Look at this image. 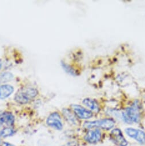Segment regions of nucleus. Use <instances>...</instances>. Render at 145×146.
I'll list each match as a JSON object with an SVG mask.
<instances>
[{
    "mask_svg": "<svg viewBox=\"0 0 145 146\" xmlns=\"http://www.w3.org/2000/svg\"><path fill=\"white\" fill-rule=\"evenodd\" d=\"M38 94V91L36 88L32 87H23L17 91L15 95V101L20 104H26L29 103Z\"/></svg>",
    "mask_w": 145,
    "mask_h": 146,
    "instance_id": "2",
    "label": "nucleus"
},
{
    "mask_svg": "<svg viewBox=\"0 0 145 146\" xmlns=\"http://www.w3.org/2000/svg\"><path fill=\"white\" fill-rule=\"evenodd\" d=\"M13 79V75L11 72H4L0 76V81L1 82H8Z\"/></svg>",
    "mask_w": 145,
    "mask_h": 146,
    "instance_id": "15",
    "label": "nucleus"
},
{
    "mask_svg": "<svg viewBox=\"0 0 145 146\" xmlns=\"http://www.w3.org/2000/svg\"><path fill=\"white\" fill-rule=\"evenodd\" d=\"M72 111L75 115L81 119H89L93 116V113L91 111L88 110L81 106L77 104L71 105Z\"/></svg>",
    "mask_w": 145,
    "mask_h": 146,
    "instance_id": "7",
    "label": "nucleus"
},
{
    "mask_svg": "<svg viewBox=\"0 0 145 146\" xmlns=\"http://www.w3.org/2000/svg\"><path fill=\"white\" fill-rule=\"evenodd\" d=\"M110 139L114 144L118 146H127L128 144L122 131L118 128L111 131L110 134Z\"/></svg>",
    "mask_w": 145,
    "mask_h": 146,
    "instance_id": "4",
    "label": "nucleus"
},
{
    "mask_svg": "<svg viewBox=\"0 0 145 146\" xmlns=\"http://www.w3.org/2000/svg\"><path fill=\"white\" fill-rule=\"evenodd\" d=\"M61 65H62L63 69L65 70V71L67 73V74H69V75H72V76L77 75V72H76V70L72 66H71L69 64H66L64 62H62Z\"/></svg>",
    "mask_w": 145,
    "mask_h": 146,
    "instance_id": "14",
    "label": "nucleus"
},
{
    "mask_svg": "<svg viewBox=\"0 0 145 146\" xmlns=\"http://www.w3.org/2000/svg\"><path fill=\"white\" fill-rule=\"evenodd\" d=\"M14 91V88L8 84L0 86V99H5L8 98Z\"/></svg>",
    "mask_w": 145,
    "mask_h": 146,
    "instance_id": "9",
    "label": "nucleus"
},
{
    "mask_svg": "<svg viewBox=\"0 0 145 146\" xmlns=\"http://www.w3.org/2000/svg\"><path fill=\"white\" fill-rule=\"evenodd\" d=\"M101 138L102 133L99 129L89 131L84 137L85 141L90 144H96L100 141Z\"/></svg>",
    "mask_w": 145,
    "mask_h": 146,
    "instance_id": "8",
    "label": "nucleus"
},
{
    "mask_svg": "<svg viewBox=\"0 0 145 146\" xmlns=\"http://www.w3.org/2000/svg\"><path fill=\"white\" fill-rule=\"evenodd\" d=\"M3 124H5V122H4V120L3 117H2V116H0V125H1Z\"/></svg>",
    "mask_w": 145,
    "mask_h": 146,
    "instance_id": "17",
    "label": "nucleus"
},
{
    "mask_svg": "<svg viewBox=\"0 0 145 146\" xmlns=\"http://www.w3.org/2000/svg\"><path fill=\"white\" fill-rule=\"evenodd\" d=\"M46 123L48 126L57 130H61L63 128V124L61 116L56 112L51 113L48 116L46 120Z\"/></svg>",
    "mask_w": 145,
    "mask_h": 146,
    "instance_id": "5",
    "label": "nucleus"
},
{
    "mask_svg": "<svg viewBox=\"0 0 145 146\" xmlns=\"http://www.w3.org/2000/svg\"><path fill=\"white\" fill-rule=\"evenodd\" d=\"M115 121L111 118L103 119L92 121H86L84 124V127L86 129H98L99 128L109 130L114 127Z\"/></svg>",
    "mask_w": 145,
    "mask_h": 146,
    "instance_id": "3",
    "label": "nucleus"
},
{
    "mask_svg": "<svg viewBox=\"0 0 145 146\" xmlns=\"http://www.w3.org/2000/svg\"><path fill=\"white\" fill-rule=\"evenodd\" d=\"M83 104L90 110L96 113H98L100 111V107L98 103L94 99L90 98L85 99L83 100Z\"/></svg>",
    "mask_w": 145,
    "mask_h": 146,
    "instance_id": "10",
    "label": "nucleus"
},
{
    "mask_svg": "<svg viewBox=\"0 0 145 146\" xmlns=\"http://www.w3.org/2000/svg\"><path fill=\"white\" fill-rule=\"evenodd\" d=\"M2 65H3V64H2V62L0 61V70H1V68H2Z\"/></svg>",
    "mask_w": 145,
    "mask_h": 146,
    "instance_id": "18",
    "label": "nucleus"
},
{
    "mask_svg": "<svg viewBox=\"0 0 145 146\" xmlns=\"http://www.w3.org/2000/svg\"><path fill=\"white\" fill-rule=\"evenodd\" d=\"M0 145L1 146H15L14 144L8 142H3Z\"/></svg>",
    "mask_w": 145,
    "mask_h": 146,
    "instance_id": "16",
    "label": "nucleus"
},
{
    "mask_svg": "<svg viewBox=\"0 0 145 146\" xmlns=\"http://www.w3.org/2000/svg\"><path fill=\"white\" fill-rule=\"evenodd\" d=\"M0 132H1V137H8L13 136L15 133V130L12 127H8L1 129Z\"/></svg>",
    "mask_w": 145,
    "mask_h": 146,
    "instance_id": "13",
    "label": "nucleus"
},
{
    "mask_svg": "<svg viewBox=\"0 0 145 146\" xmlns=\"http://www.w3.org/2000/svg\"><path fill=\"white\" fill-rule=\"evenodd\" d=\"M140 106L138 101H135L131 106L125 109L122 113V119L127 123H138L140 119Z\"/></svg>",
    "mask_w": 145,
    "mask_h": 146,
    "instance_id": "1",
    "label": "nucleus"
},
{
    "mask_svg": "<svg viewBox=\"0 0 145 146\" xmlns=\"http://www.w3.org/2000/svg\"><path fill=\"white\" fill-rule=\"evenodd\" d=\"M0 131H1V129H0ZM1 132H0V145H1Z\"/></svg>",
    "mask_w": 145,
    "mask_h": 146,
    "instance_id": "19",
    "label": "nucleus"
},
{
    "mask_svg": "<svg viewBox=\"0 0 145 146\" xmlns=\"http://www.w3.org/2000/svg\"><path fill=\"white\" fill-rule=\"evenodd\" d=\"M125 132L130 137L135 139L140 144H145V133L143 131L133 128H128L125 129Z\"/></svg>",
    "mask_w": 145,
    "mask_h": 146,
    "instance_id": "6",
    "label": "nucleus"
},
{
    "mask_svg": "<svg viewBox=\"0 0 145 146\" xmlns=\"http://www.w3.org/2000/svg\"><path fill=\"white\" fill-rule=\"evenodd\" d=\"M1 116L4 120L5 124H6L8 125H13V124L14 123V116L12 113L8 112H5L2 113Z\"/></svg>",
    "mask_w": 145,
    "mask_h": 146,
    "instance_id": "12",
    "label": "nucleus"
},
{
    "mask_svg": "<svg viewBox=\"0 0 145 146\" xmlns=\"http://www.w3.org/2000/svg\"><path fill=\"white\" fill-rule=\"evenodd\" d=\"M62 114L65 117V119L70 124L72 125H76L77 123V117L75 116V114L72 112L70 110L67 108H64L62 110Z\"/></svg>",
    "mask_w": 145,
    "mask_h": 146,
    "instance_id": "11",
    "label": "nucleus"
}]
</instances>
